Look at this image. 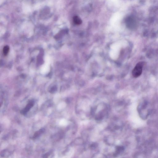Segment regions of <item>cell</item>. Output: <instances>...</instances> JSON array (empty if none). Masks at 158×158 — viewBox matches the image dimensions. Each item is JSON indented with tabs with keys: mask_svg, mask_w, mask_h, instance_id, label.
<instances>
[{
	"mask_svg": "<svg viewBox=\"0 0 158 158\" xmlns=\"http://www.w3.org/2000/svg\"><path fill=\"white\" fill-rule=\"evenodd\" d=\"M44 129L42 128V129H40L39 131H37L35 133L34 136H33V138H37V137H39L40 134L44 133Z\"/></svg>",
	"mask_w": 158,
	"mask_h": 158,
	"instance_id": "obj_4",
	"label": "cell"
},
{
	"mask_svg": "<svg viewBox=\"0 0 158 158\" xmlns=\"http://www.w3.org/2000/svg\"><path fill=\"white\" fill-rule=\"evenodd\" d=\"M143 66V62H140L135 66L132 71V75L134 78H138L141 75L142 71Z\"/></svg>",
	"mask_w": 158,
	"mask_h": 158,
	"instance_id": "obj_1",
	"label": "cell"
},
{
	"mask_svg": "<svg viewBox=\"0 0 158 158\" xmlns=\"http://www.w3.org/2000/svg\"><path fill=\"white\" fill-rule=\"evenodd\" d=\"M9 47L8 45H6L4 46L3 49V54L5 56H6L7 55L9 51Z\"/></svg>",
	"mask_w": 158,
	"mask_h": 158,
	"instance_id": "obj_6",
	"label": "cell"
},
{
	"mask_svg": "<svg viewBox=\"0 0 158 158\" xmlns=\"http://www.w3.org/2000/svg\"><path fill=\"white\" fill-rule=\"evenodd\" d=\"M127 23L128 26L131 27L132 26H134L136 24V21L132 17H128L127 20Z\"/></svg>",
	"mask_w": 158,
	"mask_h": 158,
	"instance_id": "obj_3",
	"label": "cell"
},
{
	"mask_svg": "<svg viewBox=\"0 0 158 158\" xmlns=\"http://www.w3.org/2000/svg\"><path fill=\"white\" fill-rule=\"evenodd\" d=\"M74 21L75 24L77 25L80 24L82 22L81 20L78 16H75L74 18Z\"/></svg>",
	"mask_w": 158,
	"mask_h": 158,
	"instance_id": "obj_5",
	"label": "cell"
},
{
	"mask_svg": "<svg viewBox=\"0 0 158 158\" xmlns=\"http://www.w3.org/2000/svg\"><path fill=\"white\" fill-rule=\"evenodd\" d=\"M34 105V101L33 100L30 101L26 107L21 111V113L23 115L26 114L29 111L31 108L33 107Z\"/></svg>",
	"mask_w": 158,
	"mask_h": 158,
	"instance_id": "obj_2",
	"label": "cell"
}]
</instances>
